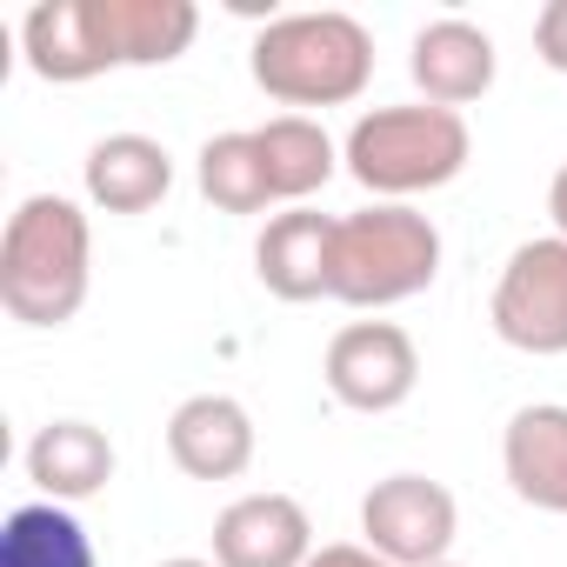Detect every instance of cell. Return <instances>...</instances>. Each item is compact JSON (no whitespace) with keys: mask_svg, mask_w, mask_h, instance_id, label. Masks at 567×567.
Masks as SVG:
<instances>
[{"mask_svg":"<svg viewBox=\"0 0 567 567\" xmlns=\"http://www.w3.org/2000/svg\"><path fill=\"white\" fill-rule=\"evenodd\" d=\"M94 234L87 214L61 194H28L0 234V308L21 328H61L87 301Z\"/></svg>","mask_w":567,"mask_h":567,"instance_id":"6da1fadb","label":"cell"},{"mask_svg":"<svg viewBox=\"0 0 567 567\" xmlns=\"http://www.w3.org/2000/svg\"><path fill=\"white\" fill-rule=\"evenodd\" d=\"M254 81L288 107H341L374 81V41L354 14H280L254 34Z\"/></svg>","mask_w":567,"mask_h":567,"instance_id":"7a4b0ae2","label":"cell"},{"mask_svg":"<svg viewBox=\"0 0 567 567\" xmlns=\"http://www.w3.org/2000/svg\"><path fill=\"white\" fill-rule=\"evenodd\" d=\"M441 274V227L401 200L361 207L334 227V274H328V301L348 308H394L434 288Z\"/></svg>","mask_w":567,"mask_h":567,"instance_id":"3957f363","label":"cell"},{"mask_svg":"<svg viewBox=\"0 0 567 567\" xmlns=\"http://www.w3.org/2000/svg\"><path fill=\"white\" fill-rule=\"evenodd\" d=\"M467 154H474L467 121L454 107H434V101H421V107H374V114L354 121V134L341 147L348 174L368 194H381V200H408V194L447 187L467 167Z\"/></svg>","mask_w":567,"mask_h":567,"instance_id":"277c9868","label":"cell"},{"mask_svg":"<svg viewBox=\"0 0 567 567\" xmlns=\"http://www.w3.org/2000/svg\"><path fill=\"white\" fill-rule=\"evenodd\" d=\"M494 334L520 354H567V240H520L494 280Z\"/></svg>","mask_w":567,"mask_h":567,"instance_id":"5b68a950","label":"cell"},{"mask_svg":"<svg viewBox=\"0 0 567 567\" xmlns=\"http://www.w3.org/2000/svg\"><path fill=\"white\" fill-rule=\"evenodd\" d=\"M361 534L394 567H441L454 534H461V507L427 474H388L361 501Z\"/></svg>","mask_w":567,"mask_h":567,"instance_id":"8992f818","label":"cell"},{"mask_svg":"<svg viewBox=\"0 0 567 567\" xmlns=\"http://www.w3.org/2000/svg\"><path fill=\"white\" fill-rule=\"evenodd\" d=\"M421 381L414 334L394 321H354L328 341V388L354 414H394Z\"/></svg>","mask_w":567,"mask_h":567,"instance_id":"52a82bcc","label":"cell"},{"mask_svg":"<svg viewBox=\"0 0 567 567\" xmlns=\"http://www.w3.org/2000/svg\"><path fill=\"white\" fill-rule=\"evenodd\" d=\"M315 527L295 494H240L214 520V567H308Z\"/></svg>","mask_w":567,"mask_h":567,"instance_id":"ba28073f","label":"cell"},{"mask_svg":"<svg viewBox=\"0 0 567 567\" xmlns=\"http://www.w3.org/2000/svg\"><path fill=\"white\" fill-rule=\"evenodd\" d=\"M21 48H28V68L54 87H74V81L121 68L107 48V28H101V0H41V8H28Z\"/></svg>","mask_w":567,"mask_h":567,"instance_id":"9c48e42d","label":"cell"},{"mask_svg":"<svg viewBox=\"0 0 567 567\" xmlns=\"http://www.w3.org/2000/svg\"><path fill=\"white\" fill-rule=\"evenodd\" d=\"M334 227L328 214L315 207H295V214H274L260 247H254V274L274 301H321L328 295V274H334Z\"/></svg>","mask_w":567,"mask_h":567,"instance_id":"30bf717a","label":"cell"},{"mask_svg":"<svg viewBox=\"0 0 567 567\" xmlns=\"http://www.w3.org/2000/svg\"><path fill=\"white\" fill-rule=\"evenodd\" d=\"M167 454L187 481H234L254 461V421L227 394H194L167 421Z\"/></svg>","mask_w":567,"mask_h":567,"instance_id":"8fae6325","label":"cell"},{"mask_svg":"<svg viewBox=\"0 0 567 567\" xmlns=\"http://www.w3.org/2000/svg\"><path fill=\"white\" fill-rule=\"evenodd\" d=\"M501 467H507V487L527 507L567 514V408L560 401L520 408L501 434Z\"/></svg>","mask_w":567,"mask_h":567,"instance_id":"7c38bea8","label":"cell"},{"mask_svg":"<svg viewBox=\"0 0 567 567\" xmlns=\"http://www.w3.org/2000/svg\"><path fill=\"white\" fill-rule=\"evenodd\" d=\"M414 87L434 101V107H467L494 87V41L474 28V21H427L414 34Z\"/></svg>","mask_w":567,"mask_h":567,"instance_id":"4fadbf2b","label":"cell"},{"mask_svg":"<svg viewBox=\"0 0 567 567\" xmlns=\"http://www.w3.org/2000/svg\"><path fill=\"white\" fill-rule=\"evenodd\" d=\"M167 187H174V161H167L161 141H147V134H107V141H94V154H87V200L94 207H107V214H147V207L167 200Z\"/></svg>","mask_w":567,"mask_h":567,"instance_id":"5bb4252c","label":"cell"},{"mask_svg":"<svg viewBox=\"0 0 567 567\" xmlns=\"http://www.w3.org/2000/svg\"><path fill=\"white\" fill-rule=\"evenodd\" d=\"M101 28L121 68H167L194 48L200 8L194 0H101Z\"/></svg>","mask_w":567,"mask_h":567,"instance_id":"9a60e30c","label":"cell"},{"mask_svg":"<svg viewBox=\"0 0 567 567\" xmlns=\"http://www.w3.org/2000/svg\"><path fill=\"white\" fill-rule=\"evenodd\" d=\"M28 481L48 501H87L114 481V441L87 421H54L28 441Z\"/></svg>","mask_w":567,"mask_h":567,"instance_id":"2e32d148","label":"cell"},{"mask_svg":"<svg viewBox=\"0 0 567 567\" xmlns=\"http://www.w3.org/2000/svg\"><path fill=\"white\" fill-rule=\"evenodd\" d=\"M254 147H260V167H267V187L274 200H308L315 187L334 181V141L321 121L308 114H274L267 127H254Z\"/></svg>","mask_w":567,"mask_h":567,"instance_id":"e0dca14e","label":"cell"},{"mask_svg":"<svg viewBox=\"0 0 567 567\" xmlns=\"http://www.w3.org/2000/svg\"><path fill=\"white\" fill-rule=\"evenodd\" d=\"M0 567H101L87 527L61 501H34L0 520Z\"/></svg>","mask_w":567,"mask_h":567,"instance_id":"ac0fdd59","label":"cell"},{"mask_svg":"<svg viewBox=\"0 0 567 567\" xmlns=\"http://www.w3.org/2000/svg\"><path fill=\"white\" fill-rule=\"evenodd\" d=\"M200 194H207L220 214H260V207L274 200L254 134H214V141L200 147Z\"/></svg>","mask_w":567,"mask_h":567,"instance_id":"d6986e66","label":"cell"},{"mask_svg":"<svg viewBox=\"0 0 567 567\" xmlns=\"http://www.w3.org/2000/svg\"><path fill=\"white\" fill-rule=\"evenodd\" d=\"M534 54L554 74H567V0H547V8L534 14Z\"/></svg>","mask_w":567,"mask_h":567,"instance_id":"ffe728a7","label":"cell"},{"mask_svg":"<svg viewBox=\"0 0 567 567\" xmlns=\"http://www.w3.org/2000/svg\"><path fill=\"white\" fill-rule=\"evenodd\" d=\"M308 567H394V560H381L374 547H354V540H334V547H315V560Z\"/></svg>","mask_w":567,"mask_h":567,"instance_id":"44dd1931","label":"cell"},{"mask_svg":"<svg viewBox=\"0 0 567 567\" xmlns=\"http://www.w3.org/2000/svg\"><path fill=\"white\" fill-rule=\"evenodd\" d=\"M547 214H554V234L567 240V167L554 174V187H547Z\"/></svg>","mask_w":567,"mask_h":567,"instance_id":"7402d4cb","label":"cell"},{"mask_svg":"<svg viewBox=\"0 0 567 567\" xmlns=\"http://www.w3.org/2000/svg\"><path fill=\"white\" fill-rule=\"evenodd\" d=\"M161 567H214V560H161Z\"/></svg>","mask_w":567,"mask_h":567,"instance_id":"603a6c76","label":"cell"},{"mask_svg":"<svg viewBox=\"0 0 567 567\" xmlns=\"http://www.w3.org/2000/svg\"><path fill=\"white\" fill-rule=\"evenodd\" d=\"M441 567H454V560H441Z\"/></svg>","mask_w":567,"mask_h":567,"instance_id":"cb8c5ba5","label":"cell"}]
</instances>
